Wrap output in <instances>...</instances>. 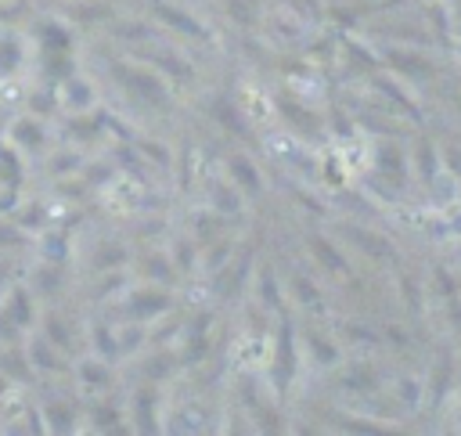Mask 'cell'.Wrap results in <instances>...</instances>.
Instances as JSON below:
<instances>
[{
  "mask_svg": "<svg viewBox=\"0 0 461 436\" xmlns=\"http://www.w3.org/2000/svg\"><path fill=\"white\" fill-rule=\"evenodd\" d=\"M346 238H354L357 246H364V252H378V256H382V252L389 249L382 238H371V235H364V231H357V228H349V231H346Z\"/></svg>",
  "mask_w": 461,
  "mask_h": 436,
  "instance_id": "cell-2",
  "label": "cell"
},
{
  "mask_svg": "<svg viewBox=\"0 0 461 436\" xmlns=\"http://www.w3.org/2000/svg\"><path fill=\"white\" fill-rule=\"evenodd\" d=\"M314 252L321 256V260H325L331 270H342V260H339L336 252H331V246H325V241H314Z\"/></svg>",
  "mask_w": 461,
  "mask_h": 436,
  "instance_id": "cell-3",
  "label": "cell"
},
{
  "mask_svg": "<svg viewBox=\"0 0 461 436\" xmlns=\"http://www.w3.org/2000/svg\"><path fill=\"white\" fill-rule=\"evenodd\" d=\"M396 163H400V152H396V148H382V170L386 173H400Z\"/></svg>",
  "mask_w": 461,
  "mask_h": 436,
  "instance_id": "cell-5",
  "label": "cell"
},
{
  "mask_svg": "<svg viewBox=\"0 0 461 436\" xmlns=\"http://www.w3.org/2000/svg\"><path fill=\"white\" fill-rule=\"evenodd\" d=\"M393 61H396V66H400V69H411V72H422V76L429 72V66H425V61H418V58H411V54H404V58H400V54H393Z\"/></svg>",
  "mask_w": 461,
  "mask_h": 436,
  "instance_id": "cell-4",
  "label": "cell"
},
{
  "mask_svg": "<svg viewBox=\"0 0 461 436\" xmlns=\"http://www.w3.org/2000/svg\"><path fill=\"white\" fill-rule=\"evenodd\" d=\"M231 170H234V177H238V181H242L249 191H260V177H256V170H252V166L245 163V159H234Z\"/></svg>",
  "mask_w": 461,
  "mask_h": 436,
  "instance_id": "cell-1",
  "label": "cell"
}]
</instances>
